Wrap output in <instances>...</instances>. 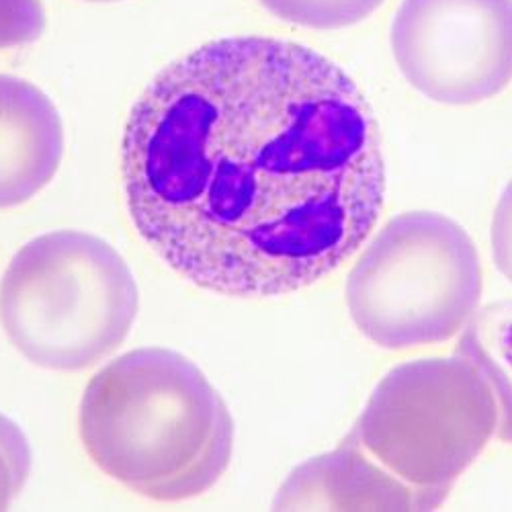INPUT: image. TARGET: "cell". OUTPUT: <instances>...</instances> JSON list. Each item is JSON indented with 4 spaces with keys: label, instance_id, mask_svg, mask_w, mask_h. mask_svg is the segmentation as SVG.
<instances>
[{
    "label": "cell",
    "instance_id": "cell-1",
    "mask_svg": "<svg viewBox=\"0 0 512 512\" xmlns=\"http://www.w3.org/2000/svg\"><path fill=\"white\" fill-rule=\"evenodd\" d=\"M121 181L158 259L232 297L316 285L361 248L386 199L355 80L263 35L209 41L152 78L125 123Z\"/></svg>",
    "mask_w": 512,
    "mask_h": 512
},
{
    "label": "cell",
    "instance_id": "cell-2",
    "mask_svg": "<svg viewBox=\"0 0 512 512\" xmlns=\"http://www.w3.org/2000/svg\"><path fill=\"white\" fill-rule=\"evenodd\" d=\"M84 451L111 480L158 502L195 498L226 474L234 420L201 369L168 349L105 365L78 414Z\"/></svg>",
    "mask_w": 512,
    "mask_h": 512
},
{
    "label": "cell",
    "instance_id": "cell-3",
    "mask_svg": "<svg viewBox=\"0 0 512 512\" xmlns=\"http://www.w3.org/2000/svg\"><path fill=\"white\" fill-rule=\"evenodd\" d=\"M140 308L136 279L105 240L58 230L29 240L0 281V324L33 365L80 371L115 353Z\"/></svg>",
    "mask_w": 512,
    "mask_h": 512
},
{
    "label": "cell",
    "instance_id": "cell-4",
    "mask_svg": "<svg viewBox=\"0 0 512 512\" xmlns=\"http://www.w3.org/2000/svg\"><path fill=\"white\" fill-rule=\"evenodd\" d=\"M496 426L486 379L457 355L429 357L383 377L347 439L412 498L414 510H437Z\"/></svg>",
    "mask_w": 512,
    "mask_h": 512
},
{
    "label": "cell",
    "instance_id": "cell-5",
    "mask_svg": "<svg viewBox=\"0 0 512 512\" xmlns=\"http://www.w3.org/2000/svg\"><path fill=\"white\" fill-rule=\"evenodd\" d=\"M480 254L469 234L435 211L392 218L369 242L347 281L359 332L404 351L453 338L482 297Z\"/></svg>",
    "mask_w": 512,
    "mask_h": 512
},
{
    "label": "cell",
    "instance_id": "cell-6",
    "mask_svg": "<svg viewBox=\"0 0 512 512\" xmlns=\"http://www.w3.org/2000/svg\"><path fill=\"white\" fill-rule=\"evenodd\" d=\"M390 41L410 87L435 103L476 105L512 82V0H404Z\"/></svg>",
    "mask_w": 512,
    "mask_h": 512
},
{
    "label": "cell",
    "instance_id": "cell-7",
    "mask_svg": "<svg viewBox=\"0 0 512 512\" xmlns=\"http://www.w3.org/2000/svg\"><path fill=\"white\" fill-rule=\"evenodd\" d=\"M64 156V125L56 105L35 84L0 74V209L44 191Z\"/></svg>",
    "mask_w": 512,
    "mask_h": 512
},
{
    "label": "cell",
    "instance_id": "cell-8",
    "mask_svg": "<svg viewBox=\"0 0 512 512\" xmlns=\"http://www.w3.org/2000/svg\"><path fill=\"white\" fill-rule=\"evenodd\" d=\"M455 355L486 379L498 406V439L512 445V300L469 316Z\"/></svg>",
    "mask_w": 512,
    "mask_h": 512
},
{
    "label": "cell",
    "instance_id": "cell-9",
    "mask_svg": "<svg viewBox=\"0 0 512 512\" xmlns=\"http://www.w3.org/2000/svg\"><path fill=\"white\" fill-rule=\"evenodd\" d=\"M277 19L308 29H345L371 17L386 0H259Z\"/></svg>",
    "mask_w": 512,
    "mask_h": 512
},
{
    "label": "cell",
    "instance_id": "cell-10",
    "mask_svg": "<svg viewBox=\"0 0 512 512\" xmlns=\"http://www.w3.org/2000/svg\"><path fill=\"white\" fill-rule=\"evenodd\" d=\"M31 472V449L19 426L0 414V510L21 494Z\"/></svg>",
    "mask_w": 512,
    "mask_h": 512
},
{
    "label": "cell",
    "instance_id": "cell-11",
    "mask_svg": "<svg viewBox=\"0 0 512 512\" xmlns=\"http://www.w3.org/2000/svg\"><path fill=\"white\" fill-rule=\"evenodd\" d=\"M46 27L48 13L41 0H0V50L33 44Z\"/></svg>",
    "mask_w": 512,
    "mask_h": 512
},
{
    "label": "cell",
    "instance_id": "cell-12",
    "mask_svg": "<svg viewBox=\"0 0 512 512\" xmlns=\"http://www.w3.org/2000/svg\"><path fill=\"white\" fill-rule=\"evenodd\" d=\"M492 256L498 271L512 283V181L506 185L494 211Z\"/></svg>",
    "mask_w": 512,
    "mask_h": 512
},
{
    "label": "cell",
    "instance_id": "cell-13",
    "mask_svg": "<svg viewBox=\"0 0 512 512\" xmlns=\"http://www.w3.org/2000/svg\"><path fill=\"white\" fill-rule=\"evenodd\" d=\"M87 3H117V0H87Z\"/></svg>",
    "mask_w": 512,
    "mask_h": 512
}]
</instances>
